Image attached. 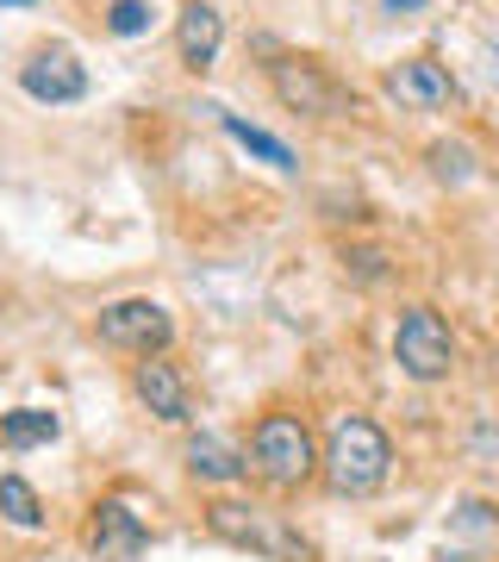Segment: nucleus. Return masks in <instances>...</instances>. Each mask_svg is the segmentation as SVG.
I'll return each mask as SVG.
<instances>
[{"mask_svg":"<svg viewBox=\"0 0 499 562\" xmlns=\"http://www.w3.org/2000/svg\"><path fill=\"white\" fill-rule=\"evenodd\" d=\"M325 482L338 487V494H350V501H368L381 482H387V462H394V450H387V431H381L375 419H338L331 425V438H325Z\"/></svg>","mask_w":499,"mask_h":562,"instance_id":"f257e3e1","label":"nucleus"},{"mask_svg":"<svg viewBox=\"0 0 499 562\" xmlns=\"http://www.w3.org/2000/svg\"><path fill=\"white\" fill-rule=\"evenodd\" d=\"M206 525H213V538L238 543V550H257V557H269V562H313L306 538H299V531H287V525H281V513H269V506L213 501V506H206Z\"/></svg>","mask_w":499,"mask_h":562,"instance_id":"f03ea898","label":"nucleus"},{"mask_svg":"<svg viewBox=\"0 0 499 562\" xmlns=\"http://www.w3.org/2000/svg\"><path fill=\"white\" fill-rule=\"evenodd\" d=\"M269 88H275V101L287 113H306V120H343V113H356V94L319 57H275L269 63Z\"/></svg>","mask_w":499,"mask_h":562,"instance_id":"7ed1b4c3","label":"nucleus"},{"mask_svg":"<svg viewBox=\"0 0 499 562\" xmlns=\"http://www.w3.org/2000/svg\"><path fill=\"white\" fill-rule=\"evenodd\" d=\"M250 469H257L269 487H299L313 469H319V450H313V431L294 413H269V419L250 431Z\"/></svg>","mask_w":499,"mask_h":562,"instance_id":"20e7f679","label":"nucleus"},{"mask_svg":"<svg viewBox=\"0 0 499 562\" xmlns=\"http://www.w3.org/2000/svg\"><path fill=\"white\" fill-rule=\"evenodd\" d=\"M394 357L412 382H443V375L456 369V338H450V325H443L438 306H406V313H399Z\"/></svg>","mask_w":499,"mask_h":562,"instance_id":"39448f33","label":"nucleus"},{"mask_svg":"<svg viewBox=\"0 0 499 562\" xmlns=\"http://www.w3.org/2000/svg\"><path fill=\"white\" fill-rule=\"evenodd\" d=\"M94 331H100V344H106V350L162 357V350H169V338H175V319H169V306H157V301H113L94 319Z\"/></svg>","mask_w":499,"mask_h":562,"instance_id":"423d86ee","label":"nucleus"},{"mask_svg":"<svg viewBox=\"0 0 499 562\" xmlns=\"http://www.w3.org/2000/svg\"><path fill=\"white\" fill-rule=\"evenodd\" d=\"M387 94H394L406 113H443V106L456 101V81H450L443 63L412 57V63H399V69H387Z\"/></svg>","mask_w":499,"mask_h":562,"instance_id":"0eeeda50","label":"nucleus"},{"mask_svg":"<svg viewBox=\"0 0 499 562\" xmlns=\"http://www.w3.org/2000/svg\"><path fill=\"white\" fill-rule=\"evenodd\" d=\"M88 543H94L100 562H138L150 531H144V519L125 501H100L94 519H88Z\"/></svg>","mask_w":499,"mask_h":562,"instance_id":"6e6552de","label":"nucleus"},{"mask_svg":"<svg viewBox=\"0 0 499 562\" xmlns=\"http://www.w3.org/2000/svg\"><path fill=\"white\" fill-rule=\"evenodd\" d=\"M20 88L32 101L63 106V101H81V94H88V69H81L69 50H38V57L20 69Z\"/></svg>","mask_w":499,"mask_h":562,"instance_id":"1a4fd4ad","label":"nucleus"},{"mask_svg":"<svg viewBox=\"0 0 499 562\" xmlns=\"http://www.w3.org/2000/svg\"><path fill=\"white\" fill-rule=\"evenodd\" d=\"M132 387H138V401L150 406L162 425H188V419H194V401H188V382L175 375V362L144 357L138 375H132Z\"/></svg>","mask_w":499,"mask_h":562,"instance_id":"9d476101","label":"nucleus"},{"mask_svg":"<svg viewBox=\"0 0 499 562\" xmlns=\"http://www.w3.org/2000/svg\"><path fill=\"white\" fill-rule=\"evenodd\" d=\"M225 44V13L213 7V0H188L175 20V50L188 69H213V57H219Z\"/></svg>","mask_w":499,"mask_h":562,"instance_id":"9b49d317","label":"nucleus"},{"mask_svg":"<svg viewBox=\"0 0 499 562\" xmlns=\"http://www.w3.org/2000/svg\"><path fill=\"white\" fill-rule=\"evenodd\" d=\"M188 469H194L200 482H238L243 469H250V457H238L225 438H213V431H194L188 438Z\"/></svg>","mask_w":499,"mask_h":562,"instance_id":"f8f14e48","label":"nucleus"},{"mask_svg":"<svg viewBox=\"0 0 499 562\" xmlns=\"http://www.w3.org/2000/svg\"><path fill=\"white\" fill-rule=\"evenodd\" d=\"M63 425L57 413H38V406H20V413H0V443L7 450H32V443H50Z\"/></svg>","mask_w":499,"mask_h":562,"instance_id":"ddd939ff","label":"nucleus"},{"mask_svg":"<svg viewBox=\"0 0 499 562\" xmlns=\"http://www.w3.org/2000/svg\"><path fill=\"white\" fill-rule=\"evenodd\" d=\"M219 125H225V132H231V138L243 144V150H250V157H262V162H269V169H294V150H287L281 138H269L262 125L238 120V113H225V106H219Z\"/></svg>","mask_w":499,"mask_h":562,"instance_id":"4468645a","label":"nucleus"},{"mask_svg":"<svg viewBox=\"0 0 499 562\" xmlns=\"http://www.w3.org/2000/svg\"><path fill=\"white\" fill-rule=\"evenodd\" d=\"M0 513L20 525V531H38L44 525V501H38V487L25 482V475H0Z\"/></svg>","mask_w":499,"mask_h":562,"instance_id":"2eb2a0df","label":"nucleus"},{"mask_svg":"<svg viewBox=\"0 0 499 562\" xmlns=\"http://www.w3.org/2000/svg\"><path fill=\"white\" fill-rule=\"evenodd\" d=\"M431 176L438 181H468L475 176V150H468V144H431Z\"/></svg>","mask_w":499,"mask_h":562,"instance_id":"dca6fc26","label":"nucleus"},{"mask_svg":"<svg viewBox=\"0 0 499 562\" xmlns=\"http://www.w3.org/2000/svg\"><path fill=\"white\" fill-rule=\"evenodd\" d=\"M106 25H113L120 38H138L144 25H150V0H113V13H106Z\"/></svg>","mask_w":499,"mask_h":562,"instance_id":"f3484780","label":"nucleus"},{"mask_svg":"<svg viewBox=\"0 0 499 562\" xmlns=\"http://www.w3.org/2000/svg\"><path fill=\"white\" fill-rule=\"evenodd\" d=\"M343 262H350L362 281H381V276H387V257H381V250H350Z\"/></svg>","mask_w":499,"mask_h":562,"instance_id":"a211bd4d","label":"nucleus"},{"mask_svg":"<svg viewBox=\"0 0 499 562\" xmlns=\"http://www.w3.org/2000/svg\"><path fill=\"white\" fill-rule=\"evenodd\" d=\"M487 525H494V519H487V506H480V501L462 506V531H487Z\"/></svg>","mask_w":499,"mask_h":562,"instance_id":"6ab92c4d","label":"nucleus"},{"mask_svg":"<svg viewBox=\"0 0 499 562\" xmlns=\"http://www.w3.org/2000/svg\"><path fill=\"white\" fill-rule=\"evenodd\" d=\"M387 7H394V13H424L431 0H387Z\"/></svg>","mask_w":499,"mask_h":562,"instance_id":"aec40b11","label":"nucleus"}]
</instances>
